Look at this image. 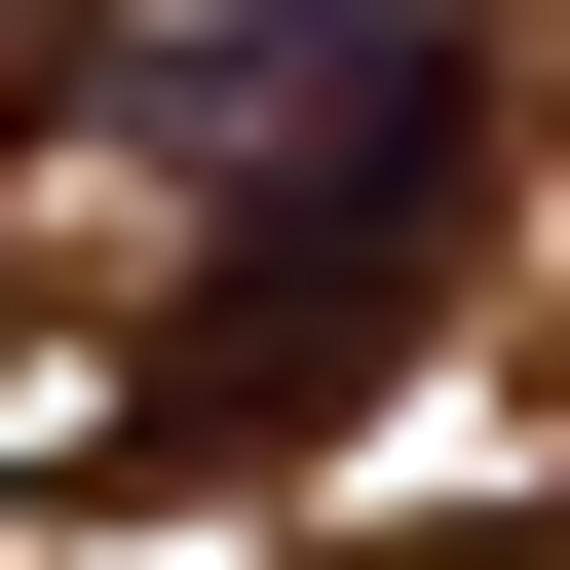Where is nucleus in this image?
<instances>
[{"label":"nucleus","instance_id":"nucleus-1","mask_svg":"<svg viewBox=\"0 0 570 570\" xmlns=\"http://www.w3.org/2000/svg\"><path fill=\"white\" fill-rule=\"evenodd\" d=\"M456 228H494V77L419 39H305L266 77V190H228V266L153 305V456H305V419H381V343L456 305Z\"/></svg>","mask_w":570,"mask_h":570},{"label":"nucleus","instance_id":"nucleus-2","mask_svg":"<svg viewBox=\"0 0 570 570\" xmlns=\"http://www.w3.org/2000/svg\"><path fill=\"white\" fill-rule=\"evenodd\" d=\"M0 115H77V0H0Z\"/></svg>","mask_w":570,"mask_h":570}]
</instances>
